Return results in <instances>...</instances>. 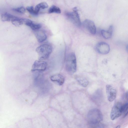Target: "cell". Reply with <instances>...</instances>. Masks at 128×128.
Segmentation results:
<instances>
[{
  "label": "cell",
  "mask_w": 128,
  "mask_h": 128,
  "mask_svg": "<svg viewBox=\"0 0 128 128\" xmlns=\"http://www.w3.org/2000/svg\"><path fill=\"white\" fill-rule=\"evenodd\" d=\"M73 12H66L65 14L68 19L74 25L78 27L81 25L80 18L76 7L73 9Z\"/></svg>",
  "instance_id": "cell-4"
},
{
  "label": "cell",
  "mask_w": 128,
  "mask_h": 128,
  "mask_svg": "<svg viewBox=\"0 0 128 128\" xmlns=\"http://www.w3.org/2000/svg\"><path fill=\"white\" fill-rule=\"evenodd\" d=\"M34 34L38 42L40 43L43 42L46 39L47 36L43 30H39L35 31Z\"/></svg>",
  "instance_id": "cell-10"
},
{
  "label": "cell",
  "mask_w": 128,
  "mask_h": 128,
  "mask_svg": "<svg viewBox=\"0 0 128 128\" xmlns=\"http://www.w3.org/2000/svg\"><path fill=\"white\" fill-rule=\"evenodd\" d=\"M13 10L17 12L21 13H24L26 11V9L23 7H21L16 8H13L12 9Z\"/></svg>",
  "instance_id": "cell-21"
},
{
  "label": "cell",
  "mask_w": 128,
  "mask_h": 128,
  "mask_svg": "<svg viewBox=\"0 0 128 128\" xmlns=\"http://www.w3.org/2000/svg\"><path fill=\"white\" fill-rule=\"evenodd\" d=\"M16 16H14L11 14L5 13L2 14L1 17V19L3 21L11 22L14 19L17 18Z\"/></svg>",
  "instance_id": "cell-12"
},
{
  "label": "cell",
  "mask_w": 128,
  "mask_h": 128,
  "mask_svg": "<svg viewBox=\"0 0 128 128\" xmlns=\"http://www.w3.org/2000/svg\"><path fill=\"white\" fill-rule=\"evenodd\" d=\"M122 104L118 102L113 107L110 113V116L112 120H114L120 117L122 114Z\"/></svg>",
  "instance_id": "cell-5"
},
{
  "label": "cell",
  "mask_w": 128,
  "mask_h": 128,
  "mask_svg": "<svg viewBox=\"0 0 128 128\" xmlns=\"http://www.w3.org/2000/svg\"><path fill=\"white\" fill-rule=\"evenodd\" d=\"M65 67L66 71L70 74H73L76 72V59L74 53H70L67 55L65 60Z\"/></svg>",
  "instance_id": "cell-2"
},
{
  "label": "cell",
  "mask_w": 128,
  "mask_h": 128,
  "mask_svg": "<svg viewBox=\"0 0 128 128\" xmlns=\"http://www.w3.org/2000/svg\"><path fill=\"white\" fill-rule=\"evenodd\" d=\"M47 66V63L41 60L35 61L33 64L31 69L32 71H42L45 70Z\"/></svg>",
  "instance_id": "cell-6"
},
{
  "label": "cell",
  "mask_w": 128,
  "mask_h": 128,
  "mask_svg": "<svg viewBox=\"0 0 128 128\" xmlns=\"http://www.w3.org/2000/svg\"><path fill=\"white\" fill-rule=\"evenodd\" d=\"M126 99L128 100V92H127L126 93Z\"/></svg>",
  "instance_id": "cell-22"
},
{
  "label": "cell",
  "mask_w": 128,
  "mask_h": 128,
  "mask_svg": "<svg viewBox=\"0 0 128 128\" xmlns=\"http://www.w3.org/2000/svg\"><path fill=\"white\" fill-rule=\"evenodd\" d=\"M50 79L53 82H57L59 85L63 84L64 81V77L61 74H56L52 76Z\"/></svg>",
  "instance_id": "cell-11"
},
{
  "label": "cell",
  "mask_w": 128,
  "mask_h": 128,
  "mask_svg": "<svg viewBox=\"0 0 128 128\" xmlns=\"http://www.w3.org/2000/svg\"><path fill=\"white\" fill-rule=\"evenodd\" d=\"M26 9L33 16H37L38 14V13L35 10H34L33 7L32 6H28Z\"/></svg>",
  "instance_id": "cell-20"
},
{
  "label": "cell",
  "mask_w": 128,
  "mask_h": 128,
  "mask_svg": "<svg viewBox=\"0 0 128 128\" xmlns=\"http://www.w3.org/2000/svg\"><path fill=\"white\" fill-rule=\"evenodd\" d=\"M101 33L103 37L106 39L110 38L112 37V34L108 30L106 31L104 30H101Z\"/></svg>",
  "instance_id": "cell-17"
},
{
  "label": "cell",
  "mask_w": 128,
  "mask_h": 128,
  "mask_svg": "<svg viewBox=\"0 0 128 128\" xmlns=\"http://www.w3.org/2000/svg\"><path fill=\"white\" fill-rule=\"evenodd\" d=\"M88 122L92 128H103L100 122L103 120L102 114L98 109L94 108L90 110L87 115Z\"/></svg>",
  "instance_id": "cell-1"
},
{
  "label": "cell",
  "mask_w": 128,
  "mask_h": 128,
  "mask_svg": "<svg viewBox=\"0 0 128 128\" xmlns=\"http://www.w3.org/2000/svg\"><path fill=\"white\" fill-rule=\"evenodd\" d=\"M120 126L119 125H118L117 126V127H116V128H120Z\"/></svg>",
  "instance_id": "cell-24"
},
{
  "label": "cell",
  "mask_w": 128,
  "mask_h": 128,
  "mask_svg": "<svg viewBox=\"0 0 128 128\" xmlns=\"http://www.w3.org/2000/svg\"><path fill=\"white\" fill-rule=\"evenodd\" d=\"M122 113L123 114L124 117L126 116L128 114V103H126L122 107Z\"/></svg>",
  "instance_id": "cell-18"
},
{
  "label": "cell",
  "mask_w": 128,
  "mask_h": 128,
  "mask_svg": "<svg viewBox=\"0 0 128 128\" xmlns=\"http://www.w3.org/2000/svg\"><path fill=\"white\" fill-rule=\"evenodd\" d=\"M96 48L98 53L103 54H108L110 50L109 45L104 42H100L98 43L96 45Z\"/></svg>",
  "instance_id": "cell-8"
},
{
  "label": "cell",
  "mask_w": 128,
  "mask_h": 128,
  "mask_svg": "<svg viewBox=\"0 0 128 128\" xmlns=\"http://www.w3.org/2000/svg\"><path fill=\"white\" fill-rule=\"evenodd\" d=\"M106 92L108 100L111 102L115 99L116 94V91L112 86L107 85L106 86Z\"/></svg>",
  "instance_id": "cell-9"
},
{
  "label": "cell",
  "mask_w": 128,
  "mask_h": 128,
  "mask_svg": "<svg viewBox=\"0 0 128 128\" xmlns=\"http://www.w3.org/2000/svg\"><path fill=\"white\" fill-rule=\"evenodd\" d=\"M36 51L38 54L39 60H43L49 57L52 52V48L49 44H43L38 47Z\"/></svg>",
  "instance_id": "cell-3"
},
{
  "label": "cell",
  "mask_w": 128,
  "mask_h": 128,
  "mask_svg": "<svg viewBox=\"0 0 128 128\" xmlns=\"http://www.w3.org/2000/svg\"><path fill=\"white\" fill-rule=\"evenodd\" d=\"M126 50L127 52L128 53V44L126 46Z\"/></svg>",
  "instance_id": "cell-23"
},
{
  "label": "cell",
  "mask_w": 128,
  "mask_h": 128,
  "mask_svg": "<svg viewBox=\"0 0 128 128\" xmlns=\"http://www.w3.org/2000/svg\"><path fill=\"white\" fill-rule=\"evenodd\" d=\"M26 26L30 27L34 31L39 30L42 27L40 24L34 23L32 21L28 23Z\"/></svg>",
  "instance_id": "cell-14"
},
{
  "label": "cell",
  "mask_w": 128,
  "mask_h": 128,
  "mask_svg": "<svg viewBox=\"0 0 128 128\" xmlns=\"http://www.w3.org/2000/svg\"><path fill=\"white\" fill-rule=\"evenodd\" d=\"M12 23L14 26H18L23 24L22 18H20L18 17L12 21Z\"/></svg>",
  "instance_id": "cell-19"
},
{
  "label": "cell",
  "mask_w": 128,
  "mask_h": 128,
  "mask_svg": "<svg viewBox=\"0 0 128 128\" xmlns=\"http://www.w3.org/2000/svg\"><path fill=\"white\" fill-rule=\"evenodd\" d=\"M82 26L91 34H94L96 32V28L94 22L92 21L86 19L82 22Z\"/></svg>",
  "instance_id": "cell-7"
},
{
  "label": "cell",
  "mask_w": 128,
  "mask_h": 128,
  "mask_svg": "<svg viewBox=\"0 0 128 128\" xmlns=\"http://www.w3.org/2000/svg\"><path fill=\"white\" fill-rule=\"evenodd\" d=\"M61 12V10L60 8L54 5L52 6L48 10V12L49 13H55L60 14Z\"/></svg>",
  "instance_id": "cell-16"
},
{
  "label": "cell",
  "mask_w": 128,
  "mask_h": 128,
  "mask_svg": "<svg viewBox=\"0 0 128 128\" xmlns=\"http://www.w3.org/2000/svg\"><path fill=\"white\" fill-rule=\"evenodd\" d=\"M48 7V5L45 2H41L36 6L35 8V11L38 13L40 9H44Z\"/></svg>",
  "instance_id": "cell-13"
},
{
  "label": "cell",
  "mask_w": 128,
  "mask_h": 128,
  "mask_svg": "<svg viewBox=\"0 0 128 128\" xmlns=\"http://www.w3.org/2000/svg\"><path fill=\"white\" fill-rule=\"evenodd\" d=\"M76 80L78 83L83 87H86L88 85V82L85 78L78 77L76 78Z\"/></svg>",
  "instance_id": "cell-15"
}]
</instances>
